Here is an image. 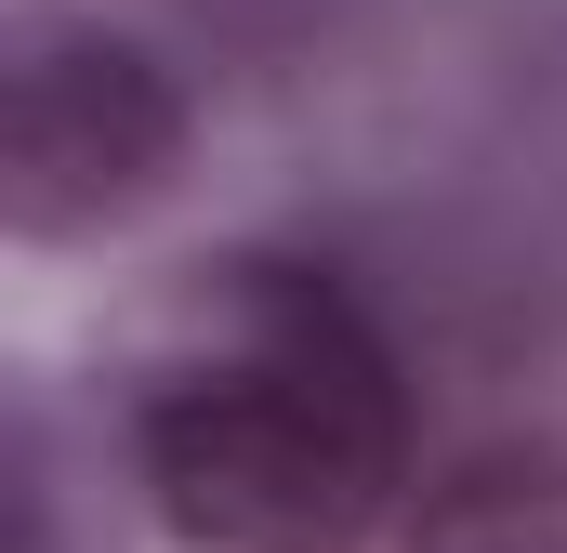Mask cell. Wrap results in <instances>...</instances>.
Returning <instances> with one entry per match:
<instances>
[{
  "label": "cell",
  "mask_w": 567,
  "mask_h": 553,
  "mask_svg": "<svg viewBox=\"0 0 567 553\" xmlns=\"http://www.w3.org/2000/svg\"><path fill=\"white\" fill-rule=\"evenodd\" d=\"M133 488L185 553H370L410 501L396 343L317 264H198L133 356Z\"/></svg>",
  "instance_id": "obj_1"
},
{
  "label": "cell",
  "mask_w": 567,
  "mask_h": 553,
  "mask_svg": "<svg viewBox=\"0 0 567 553\" xmlns=\"http://www.w3.org/2000/svg\"><path fill=\"white\" fill-rule=\"evenodd\" d=\"M185 158V80L120 27H40L0 80V225L27 251L106 238Z\"/></svg>",
  "instance_id": "obj_2"
},
{
  "label": "cell",
  "mask_w": 567,
  "mask_h": 553,
  "mask_svg": "<svg viewBox=\"0 0 567 553\" xmlns=\"http://www.w3.org/2000/svg\"><path fill=\"white\" fill-rule=\"evenodd\" d=\"M396 553H567V448H475L449 461Z\"/></svg>",
  "instance_id": "obj_3"
}]
</instances>
